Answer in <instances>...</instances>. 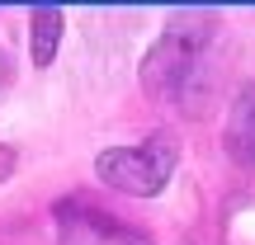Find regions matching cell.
Segmentation results:
<instances>
[{"instance_id": "obj_1", "label": "cell", "mask_w": 255, "mask_h": 245, "mask_svg": "<svg viewBox=\"0 0 255 245\" xmlns=\"http://www.w3.org/2000/svg\"><path fill=\"white\" fill-rule=\"evenodd\" d=\"M213 33H218L213 14H175L142 62V90L165 104H180V109L189 99H203Z\"/></svg>"}, {"instance_id": "obj_2", "label": "cell", "mask_w": 255, "mask_h": 245, "mask_svg": "<svg viewBox=\"0 0 255 245\" xmlns=\"http://www.w3.org/2000/svg\"><path fill=\"white\" fill-rule=\"evenodd\" d=\"M175 161H180V146L175 137L156 132L137 146H109V151L95 156V174H100L109 189L132 193V198H156V193L170 184Z\"/></svg>"}, {"instance_id": "obj_3", "label": "cell", "mask_w": 255, "mask_h": 245, "mask_svg": "<svg viewBox=\"0 0 255 245\" xmlns=\"http://www.w3.org/2000/svg\"><path fill=\"white\" fill-rule=\"evenodd\" d=\"M227 151L255 170V85H246L237 94V104L227 113Z\"/></svg>"}, {"instance_id": "obj_4", "label": "cell", "mask_w": 255, "mask_h": 245, "mask_svg": "<svg viewBox=\"0 0 255 245\" xmlns=\"http://www.w3.org/2000/svg\"><path fill=\"white\" fill-rule=\"evenodd\" d=\"M57 43H62V9L38 5L28 14V57H33V66H52Z\"/></svg>"}, {"instance_id": "obj_5", "label": "cell", "mask_w": 255, "mask_h": 245, "mask_svg": "<svg viewBox=\"0 0 255 245\" xmlns=\"http://www.w3.org/2000/svg\"><path fill=\"white\" fill-rule=\"evenodd\" d=\"M9 81V57H5V47H0V85Z\"/></svg>"}]
</instances>
